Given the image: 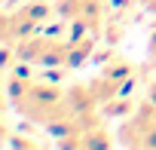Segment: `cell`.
<instances>
[{"label": "cell", "instance_id": "obj_1", "mask_svg": "<svg viewBox=\"0 0 156 150\" xmlns=\"http://www.w3.org/2000/svg\"><path fill=\"white\" fill-rule=\"evenodd\" d=\"M9 98L25 116L40 120V123H49L64 107V92L52 83H12Z\"/></svg>", "mask_w": 156, "mask_h": 150}, {"label": "cell", "instance_id": "obj_2", "mask_svg": "<svg viewBox=\"0 0 156 150\" xmlns=\"http://www.w3.org/2000/svg\"><path fill=\"white\" fill-rule=\"evenodd\" d=\"M46 16H49V6H46V3H28V6H22L19 12H9V16L3 19V37H6V43L31 37Z\"/></svg>", "mask_w": 156, "mask_h": 150}, {"label": "cell", "instance_id": "obj_3", "mask_svg": "<svg viewBox=\"0 0 156 150\" xmlns=\"http://www.w3.org/2000/svg\"><path fill=\"white\" fill-rule=\"evenodd\" d=\"M101 9L104 0H58V12L73 22V31H98L101 28Z\"/></svg>", "mask_w": 156, "mask_h": 150}, {"label": "cell", "instance_id": "obj_4", "mask_svg": "<svg viewBox=\"0 0 156 150\" xmlns=\"http://www.w3.org/2000/svg\"><path fill=\"white\" fill-rule=\"evenodd\" d=\"M22 58L37 61V64H67V43L52 40V37H28L19 49Z\"/></svg>", "mask_w": 156, "mask_h": 150}, {"label": "cell", "instance_id": "obj_5", "mask_svg": "<svg viewBox=\"0 0 156 150\" xmlns=\"http://www.w3.org/2000/svg\"><path fill=\"white\" fill-rule=\"evenodd\" d=\"M147 101H153V104H156V80H153V83H150V89H147Z\"/></svg>", "mask_w": 156, "mask_h": 150}, {"label": "cell", "instance_id": "obj_6", "mask_svg": "<svg viewBox=\"0 0 156 150\" xmlns=\"http://www.w3.org/2000/svg\"><path fill=\"white\" fill-rule=\"evenodd\" d=\"M153 55H156V40H153Z\"/></svg>", "mask_w": 156, "mask_h": 150}]
</instances>
